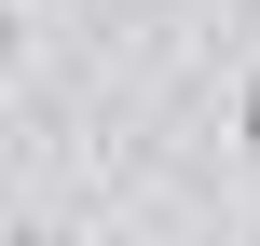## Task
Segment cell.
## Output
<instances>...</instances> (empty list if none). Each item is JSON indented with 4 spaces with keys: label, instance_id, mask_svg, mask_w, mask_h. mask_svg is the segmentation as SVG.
Here are the masks:
<instances>
[{
    "label": "cell",
    "instance_id": "3957f363",
    "mask_svg": "<svg viewBox=\"0 0 260 246\" xmlns=\"http://www.w3.org/2000/svg\"><path fill=\"white\" fill-rule=\"evenodd\" d=\"M0 82H14V14H0Z\"/></svg>",
    "mask_w": 260,
    "mask_h": 246
},
{
    "label": "cell",
    "instance_id": "6da1fadb",
    "mask_svg": "<svg viewBox=\"0 0 260 246\" xmlns=\"http://www.w3.org/2000/svg\"><path fill=\"white\" fill-rule=\"evenodd\" d=\"M233 151L260 164V68H247V96H233Z\"/></svg>",
    "mask_w": 260,
    "mask_h": 246
},
{
    "label": "cell",
    "instance_id": "277c9868",
    "mask_svg": "<svg viewBox=\"0 0 260 246\" xmlns=\"http://www.w3.org/2000/svg\"><path fill=\"white\" fill-rule=\"evenodd\" d=\"M192 246H206V233H192Z\"/></svg>",
    "mask_w": 260,
    "mask_h": 246
},
{
    "label": "cell",
    "instance_id": "7a4b0ae2",
    "mask_svg": "<svg viewBox=\"0 0 260 246\" xmlns=\"http://www.w3.org/2000/svg\"><path fill=\"white\" fill-rule=\"evenodd\" d=\"M0 246H55V233H41V219H0Z\"/></svg>",
    "mask_w": 260,
    "mask_h": 246
}]
</instances>
